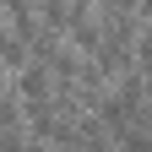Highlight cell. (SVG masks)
Segmentation results:
<instances>
[{"label": "cell", "mask_w": 152, "mask_h": 152, "mask_svg": "<svg viewBox=\"0 0 152 152\" xmlns=\"http://www.w3.org/2000/svg\"><path fill=\"white\" fill-rule=\"evenodd\" d=\"M114 152H152V109H141L136 120L114 130Z\"/></svg>", "instance_id": "1"}, {"label": "cell", "mask_w": 152, "mask_h": 152, "mask_svg": "<svg viewBox=\"0 0 152 152\" xmlns=\"http://www.w3.org/2000/svg\"><path fill=\"white\" fill-rule=\"evenodd\" d=\"M22 65H27V44H22L6 22H0V71H11V76H16Z\"/></svg>", "instance_id": "2"}]
</instances>
